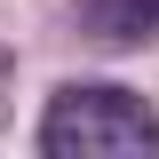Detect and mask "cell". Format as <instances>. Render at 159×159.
Segmentation results:
<instances>
[{
  "label": "cell",
  "instance_id": "obj_1",
  "mask_svg": "<svg viewBox=\"0 0 159 159\" xmlns=\"http://www.w3.org/2000/svg\"><path fill=\"white\" fill-rule=\"evenodd\" d=\"M48 159H143L159 151V111L127 88H64L40 119Z\"/></svg>",
  "mask_w": 159,
  "mask_h": 159
},
{
  "label": "cell",
  "instance_id": "obj_2",
  "mask_svg": "<svg viewBox=\"0 0 159 159\" xmlns=\"http://www.w3.org/2000/svg\"><path fill=\"white\" fill-rule=\"evenodd\" d=\"M0 111H8V56H0Z\"/></svg>",
  "mask_w": 159,
  "mask_h": 159
}]
</instances>
